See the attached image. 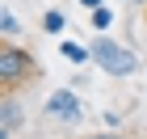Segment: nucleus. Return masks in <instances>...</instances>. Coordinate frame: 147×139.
<instances>
[{"label": "nucleus", "mask_w": 147, "mask_h": 139, "mask_svg": "<svg viewBox=\"0 0 147 139\" xmlns=\"http://www.w3.org/2000/svg\"><path fill=\"white\" fill-rule=\"evenodd\" d=\"M17 30H21V25H17V17L4 9V13H0V34H4V38H17Z\"/></svg>", "instance_id": "0eeeda50"}, {"label": "nucleus", "mask_w": 147, "mask_h": 139, "mask_svg": "<svg viewBox=\"0 0 147 139\" xmlns=\"http://www.w3.org/2000/svg\"><path fill=\"white\" fill-rule=\"evenodd\" d=\"M42 30L46 34H63V30H67V17H63L59 9H46L42 13Z\"/></svg>", "instance_id": "39448f33"}, {"label": "nucleus", "mask_w": 147, "mask_h": 139, "mask_svg": "<svg viewBox=\"0 0 147 139\" xmlns=\"http://www.w3.org/2000/svg\"><path fill=\"white\" fill-rule=\"evenodd\" d=\"M109 21H113V13L105 9V4H101V9H92V30H109Z\"/></svg>", "instance_id": "6e6552de"}, {"label": "nucleus", "mask_w": 147, "mask_h": 139, "mask_svg": "<svg viewBox=\"0 0 147 139\" xmlns=\"http://www.w3.org/2000/svg\"><path fill=\"white\" fill-rule=\"evenodd\" d=\"M34 80H38V59L30 51H21L13 38H4L0 42V89H4V97H17L21 84H34Z\"/></svg>", "instance_id": "f257e3e1"}, {"label": "nucleus", "mask_w": 147, "mask_h": 139, "mask_svg": "<svg viewBox=\"0 0 147 139\" xmlns=\"http://www.w3.org/2000/svg\"><path fill=\"white\" fill-rule=\"evenodd\" d=\"M80 4H84V9H88V13H92V9H101L105 0H80Z\"/></svg>", "instance_id": "1a4fd4ad"}, {"label": "nucleus", "mask_w": 147, "mask_h": 139, "mask_svg": "<svg viewBox=\"0 0 147 139\" xmlns=\"http://www.w3.org/2000/svg\"><path fill=\"white\" fill-rule=\"evenodd\" d=\"M46 114L71 127V122H80V114H84V110H80V97H76L71 89H59V93H51V97H46Z\"/></svg>", "instance_id": "7ed1b4c3"}, {"label": "nucleus", "mask_w": 147, "mask_h": 139, "mask_svg": "<svg viewBox=\"0 0 147 139\" xmlns=\"http://www.w3.org/2000/svg\"><path fill=\"white\" fill-rule=\"evenodd\" d=\"M21 118H25V110H21L17 97H0V139L17 135V131H21Z\"/></svg>", "instance_id": "20e7f679"}, {"label": "nucleus", "mask_w": 147, "mask_h": 139, "mask_svg": "<svg viewBox=\"0 0 147 139\" xmlns=\"http://www.w3.org/2000/svg\"><path fill=\"white\" fill-rule=\"evenodd\" d=\"M59 51H63L71 63H88V59H92V51H88V46H80V42H63Z\"/></svg>", "instance_id": "423d86ee"}, {"label": "nucleus", "mask_w": 147, "mask_h": 139, "mask_svg": "<svg viewBox=\"0 0 147 139\" xmlns=\"http://www.w3.org/2000/svg\"><path fill=\"white\" fill-rule=\"evenodd\" d=\"M92 139H122V135H92Z\"/></svg>", "instance_id": "9d476101"}, {"label": "nucleus", "mask_w": 147, "mask_h": 139, "mask_svg": "<svg viewBox=\"0 0 147 139\" xmlns=\"http://www.w3.org/2000/svg\"><path fill=\"white\" fill-rule=\"evenodd\" d=\"M92 63L105 72V76H113V80H122V76H135L139 72V55L130 51V46H122V42H113V38H92Z\"/></svg>", "instance_id": "f03ea898"}]
</instances>
